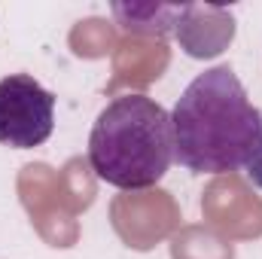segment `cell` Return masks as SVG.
Wrapping results in <instances>:
<instances>
[{
  "label": "cell",
  "mask_w": 262,
  "mask_h": 259,
  "mask_svg": "<svg viewBox=\"0 0 262 259\" xmlns=\"http://www.w3.org/2000/svg\"><path fill=\"white\" fill-rule=\"evenodd\" d=\"M171 64V49L165 40H143V37H122L113 49V76L107 82V95L116 98L119 89L140 95L152 85Z\"/></svg>",
  "instance_id": "obj_8"
},
{
  "label": "cell",
  "mask_w": 262,
  "mask_h": 259,
  "mask_svg": "<svg viewBox=\"0 0 262 259\" xmlns=\"http://www.w3.org/2000/svg\"><path fill=\"white\" fill-rule=\"evenodd\" d=\"M201 213L229 241H250L262 235V198L253 195L241 174H220L201 195Z\"/></svg>",
  "instance_id": "obj_5"
},
{
  "label": "cell",
  "mask_w": 262,
  "mask_h": 259,
  "mask_svg": "<svg viewBox=\"0 0 262 259\" xmlns=\"http://www.w3.org/2000/svg\"><path fill=\"white\" fill-rule=\"evenodd\" d=\"M174 159L192 174H238L262 143V113L229 64L198 73L174 113Z\"/></svg>",
  "instance_id": "obj_1"
},
{
  "label": "cell",
  "mask_w": 262,
  "mask_h": 259,
  "mask_svg": "<svg viewBox=\"0 0 262 259\" xmlns=\"http://www.w3.org/2000/svg\"><path fill=\"white\" fill-rule=\"evenodd\" d=\"M174 37L189 58H216L235 40V15L216 3H183Z\"/></svg>",
  "instance_id": "obj_7"
},
{
  "label": "cell",
  "mask_w": 262,
  "mask_h": 259,
  "mask_svg": "<svg viewBox=\"0 0 262 259\" xmlns=\"http://www.w3.org/2000/svg\"><path fill=\"white\" fill-rule=\"evenodd\" d=\"M171 259H235V247L210 226H183L171 238Z\"/></svg>",
  "instance_id": "obj_11"
},
{
  "label": "cell",
  "mask_w": 262,
  "mask_h": 259,
  "mask_svg": "<svg viewBox=\"0 0 262 259\" xmlns=\"http://www.w3.org/2000/svg\"><path fill=\"white\" fill-rule=\"evenodd\" d=\"M174 162L171 113L146 95H116L89 134V165L122 192L152 189Z\"/></svg>",
  "instance_id": "obj_2"
},
{
  "label": "cell",
  "mask_w": 262,
  "mask_h": 259,
  "mask_svg": "<svg viewBox=\"0 0 262 259\" xmlns=\"http://www.w3.org/2000/svg\"><path fill=\"white\" fill-rule=\"evenodd\" d=\"M18 198L31 213L34 229L49 247H73L79 238L76 217L58 201V174L43 165H25L18 174Z\"/></svg>",
  "instance_id": "obj_6"
},
{
  "label": "cell",
  "mask_w": 262,
  "mask_h": 259,
  "mask_svg": "<svg viewBox=\"0 0 262 259\" xmlns=\"http://www.w3.org/2000/svg\"><path fill=\"white\" fill-rule=\"evenodd\" d=\"M247 177L253 180V186L262 189V143H259V149L253 153V159L247 162Z\"/></svg>",
  "instance_id": "obj_13"
},
{
  "label": "cell",
  "mask_w": 262,
  "mask_h": 259,
  "mask_svg": "<svg viewBox=\"0 0 262 259\" xmlns=\"http://www.w3.org/2000/svg\"><path fill=\"white\" fill-rule=\"evenodd\" d=\"M95 195H98V177H95L89 159H82V156L67 159V165L58 171V201L76 217L85 207H92Z\"/></svg>",
  "instance_id": "obj_12"
},
{
  "label": "cell",
  "mask_w": 262,
  "mask_h": 259,
  "mask_svg": "<svg viewBox=\"0 0 262 259\" xmlns=\"http://www.w3.org/2000/svg\"><path fill=\"white\" fill-rule=\"evenodd\" d=\"M67 43H70V52L76 58H107L113 55V49L119 46V34H116V25L101 18V15H89L82 21H76L67 34Z\"/></svg>",
  "instance_id": "obj_10"
},
{
  "label": "cell",
  "mask_w": 262,
  "mask_h": 259,
  "mask_svg": "<svg viewBox=\"0 0 262 259\" xmlns=\"http://www.w3.org/2000/svg\"><path fill=\"white\" fill-rule=\"evenodd\" d=\"M113 25L125 31V37L143 40H168L180 21L183 3H165V0H116L113 6Z\"/></svg>",
  "instance_id": "obj_9"
},
{
  "label": "cell",
  "mask_w": 262,
  "mask_h": 259,
  "mask_svg": "<svg viewBox=\"0 0 262 259\" xmlns=\"http://www.w3.org/2000/svg\"><path fill=\"white\" fill-rule=\"evenodd\" d=\"M55 125V95L28 73L0 79V143L31 149L49 140Z\"/></svg>",
  "instance_id": "obj_3"
},
{
  "label": "cell",
  "mask_w": 262,
  "mask_h": 259,
  "mask_svg": "<svg viewBox=\"0 0 262 259\" xmlns=\"http://www.w3.org/2000/svg\"><path fill=\"white\" fill-rule=\"evenodd\" d=\"M180 207L165 189H134L110 201V223L131 250H152L180 232Z\"/></svg>",
  "instance_id": "obj_4"
}]
</instances>
